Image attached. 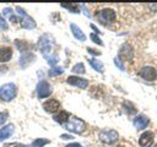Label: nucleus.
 <instances>
[{
  "mask_svg": "<svg viewBox=\"0 0 157 147\" xmlns=\"http://www.w3.org/2000/svg\"><path fill=\"white\" fill-rule=\"evenodd\" d=\"M17 94V87L15 83H5L0 87V98L4 102L12 100Z\"/></svg>",
  "mask_w": 157,
  "mask_h": 147,
  "instance_id": "nucleus-1",
  "label": "nucleus"
},
{
  "mask_svg": "<svg viewBox=\"0 0 157 147\" xmlns=\"http://www.w3.org/2000/svg\"><path fill=\"white\" fill-rule=\"evenodd\" d=\"M52 47H53L52 37L49 34H43L38 40V48L40 49V51L45 59H48L49 56L53 55L52 54Z\"/></svg>",
  "mask_w": 157,
  "mask_h": 147,
  "instance_id": "nucleus-2",
  "label": "nucleus"
},
{
  "mask_svg": "<svg viewBox=\"0 0 157 147\" xmlns=\"http://www.w3.org/2000/svg\"><path fill=\"white\" fill-rule=\"evenodd\" d=\"M64 127L71 132H75V134H81L85 131L86 129V124L83 120L76 118V116H70V119L67 120V123L64 125Z\"/></svg>",
  "mask_w": 157,
  "mask_h": 147,
  "instance_id": "nucleus-3",
  "label": "nucleus"
},
{
  "mask_svg": "<svg viewBox=\"0 0 157 147\" xmlns=\"http://www.w3.org/2000/svg\"><path fill=\"white\" fill-rule=\"evenodd\" d=\"M97 20L103 24H110L115 21V12L113 9H102L96 12Z\"/></svg>",
  "mask_w": 157,
  "mask_h": 147,
  "instance_id": "nucleus-4",
  "label": "nucleus"
},
{
  "mask_svg": "<svg viewBox=\"0 0 157 147\" xmlns=\"http://www.w3.org/2000/svg\"><path fill=\"white\" fill-rule=\"evenodd\" d=\"M16 11H17V13L20 15V23H21V26H22L23 28L32 29V28H34V27H36V22L33 21V18H32V17H29L22 7L17 6V7H16Z\"/></svg>",
  "mask_w": 157,
  "mask_h": 147,
  "instance_id": "nucleus-5",
  "label": "nucleus"
},
{
  "mask_svg": "<svg viewBox=\"0 0 157 147\" xmlns=\"http://www.w3.org/2000/svg\"><path fill=\"white\" fill-rule=\"evenodd\" d=\"M98 137H99V140L102 142L108 143V145H112V143H114V142L118 141L119 135H118V132L115 130H103V131L99 132Z\"/></svg>",
  "mask_w": 157,
  "mask_h": 147,
  "instance_id": "nucleus-6",
  "label": "nucleus"
},
{
  "mask_svg": "<svg viewBox=\"0 0 157 147\" xmlns=\"http://www.w3.org/2000/svg\"><path fill=\"white\" fill-rule=\"evenodd\" d=\"M37 96L38 98H47L52 94V86L47 82V81H39L38 85H37Z\"/></svg>",
  "mask_w": 157,
  "mask_h": 147,
  "instance_id": "nucleus-7",
  "label": "nucleus"
},
{
  "mask_svg": "<svg viewBox=\"0 0 157 147\" xmlns=\"http://www.w3.org/2000/svg\"><path fill=\"white\" fill-rule=\"evenodd\" d=\"M139 76L146 81H153L157 77V71L152 66H145L139 71Z\"/></svg>",
  "mask_w": 157,
  "mask_h": 147,
  "instance_id": "nucleus-8",
  "label": "nucleus"
},
{
  "mask_svg": "<svg viewBox=\"0 0 157 147\" xmlns=\"http://www.w3.org/2000/svg\"><path fill=\"white\" fill-rule=\"evenodd\" d=\"M153 140H155L153 132L152 131H145L139 138V145L141 147H151L153 145Z\"/></svg>",
  "mask_w": 157,
  "mask_h": 147,
  "instance_id": "nucleus-9",
  "label": "nucleus"
},
{
  "mask_svg": "<svg viewBox=\"0 0 157 147\" xmlns=\"http://www.w3.org/2000/svg\"><path fill=\"white\" fill-rule=\"evenodd\" d=\"M134 56V49L131 48L130 44L128 43H124L121 47H120V50H119V59L123 58V60H131Z\"/></svg>",
  "mask_w": 157,
  "mask_h": 147,
  "instance_id": "nucleus-10",
  "label": "nucleus"
},
{
  "mask_svg": "<svg viewBox=\"0 0 157 147\" xmlns=\"http://www.w3.org/2000/svg\"><path fill=\"white\" fill-rule=\"evenodd\" d=\"M66 82L71 86H76L78 88H86L88 86V81L86 78H82V77H77V76H69L66 78Z\"/></svg>",
  "mask_w": 157,
  "mask_h": 147,
  "instance_id": "nucleus-11",
  "label": "nucleus"
},
{
  "mask_svg": "<svg viewBox=\"0 0 157 147\" xmlns=\"http://www.w3.org/2000/svg\"><path fill=\"white\" fill-rule=\"evenodd\" d=\"M43 108L47 113H55L60 108V103L56 99H48L43 103Z\"/></svg>",
  "mask_w": 157,
  "mask_h": 147,
  "instance_id": "nucleus-12",
  "label": "nucleus"
},
{
  "mask_svg": "<svg viewBox=\"0 0 157 147\" xmlns=\"http://www.w3.org/2000/svg\"><path fill=\"white\" fill-rule=\"evenodd\" d=\"M132 124H134V126H135L137 130H142V129L147 127V125L150 124V119H148L146 115H137V116L132 120Z\"/></svg>",
  "mask_w": 157,
  "mask_h": 147,
  "instance_id": "nucleus-13",
  "label": "nucleus"
},
{
  "mask_svg": "<svg viewBox=\"0 0 157 147\" xmlns=\"http://www.w3.org/2000/svg\"><path fill=\"white\" fill-rule=\"evenodd\" d=\"M34 59H36V55H34L33 53H29V51L23 53V54L21 55L20 60H18L20 66H21L22 69H25V67H27L31 62H33V61H34Z\"/></svg>",
  "mask_w": 157,
  "mask_h": 147,
  "instance_id": "nucleus-14",
  "label": "nucleus"
},
{
  "mask_svg": "<svg viewBox=\"0 0 157 147\" xmlns=\"http://www.w3.org/2000/svg\"><path fill=\"white\" fill-rule=\"evenodd\" d=\"M13 130H15V126H13L12 124H9V125L1 127V129H0V141H4V140H6L7 137H10V136L12 135Z\"/></svg>",
  "mask_w": 157,
  "mask_h": 147,
  "instance_id": "nucleus-15",
  "label": "nucleus"
},
{
  "mask_svg": "<svg viewBox=\"0 0 157 147\" xmlns=\"http://www.w3.org/2000/svg\"><path fill=\"white\" fill-rule=\"evenodd\" d=\"M70 28H71V32H72V34H74V37H75L76 39L81 40V42L86 40V36H85V33L81 31V28H80L77 24L71 23V24H70Z\"/></svg>",
  "mask_w": 157,
  "mask_h": 147,
  "instance_id": "nucleus-16",
  "label": "nucleus"
},
{
  "mask_svg": "<svg viewBox=\"0 0 157 147\" xmlns=\"http://www.w3.org/2000/svg\"><path fill=\"white\" fill-rule=\"evenodd\" d=\"M11 55H12V50L10 47H1L0 48V62L9 61Z\"/></svg>",
  "mask_w": 157,
  "mask_h": 147,
  "instance_id": "nucleus-17",
  "label": "nucleus"
},
{
  "mask_svg": "<svg viewBox=\"0 0 157 147\" xmlns=\"http://www.w3.org/2000/svg\"><path fill=\"white\" fill-rule=\"evenodd\" d=\"M56 123H59V124H61V125H65L66 123H67V120L70 119V114L67 113V111H59L56 115H54V118H53Z\"/></svg>",
  "mask_w": 157,
  "mask_h": 147,
  "instance_id": "nucleus-18",
  "label": "nucleus"
},
{
  "mask_svg": "<svg viewBox=\"0 0 157 147\" xmlns=\"http://www.w3.org/2000/svg\"><path fill=\"white\" fill-rule=\"evenodd\" d=\"M123 109L128 115H134L137 113V109L135 108V105L131 102H124L123 103Z\"/></svg>",
  "mask_w": 157,
  "mask_h": 147,
  "instance_id": "nucleus-19",
  "label": "nucleus"
},
{
  "mask_svg": "<svg viewBox=\"0 0 157 147\" xmlns=\"http://www.w3.org/2000/svg\"><path fill=\"white\" fill-rule=\"evenodd\" d=\"M88 62H90V65L96 70V71H98V72H103V70H104V67H103V64L98 60V59H94V58H91V59H88Z\"/></svg>",
  "mask_w": 157,
  "mask_h": 147,
  "instance_id": "nucleus-20",
  "label": "nucleus"
},
{
  "mask_svg": "<svg viewBox=\"0 0 157 147\" xmlns=\"http://www.w3.org/2000/svg\"><path fill=\"white\" fill-rule=\"evenodd\" d=\"M61 7L69 9V11L75 12V13H78L80 12V9H78V6L76 4H61Z\"/></svg>",
  "mask_w": 157,
  "mask_h": 147,
  "instance_id": "nucleus-21",
  "label": "nucleus"
},
{
  "mask_svg": "<svg viewBox=\"0 0 157 147\" xmlns=\"http://www.w3.org/2000/svg\"><path fill=\"white\" fill-rule=\"evenodd\" d=\"M49 143V140H45V138H37L32 142V147H43L44 145Z\"/></svg>",
  "mask_w": 157,
  "mask_h": 147,
  "instance_id": "nucleus-22",
  "label": "nucleus"
},
{
  "mask_svg": "<svg viewBox=\"0 0 157 147\" xmlns=\"http://www.w3.org/2000/svg\"><path fill=\"white\" fill-rule=\"evenodd\" d=\"M15 45H16V47L18 48V50H21V51H23V50H26V49L28 48V43H27V42L18 40V39L15 40Z\"/></svg>",
  "mask_w": 157,
  "mask_h": 147,
  "instance_id": "nucleus-23",
  "label": "nucleus"
},
{
  "mask_svg": "<svg viewBox=\"0 0 157 147\" xmlns=\"http://www.w3.org/2000/svg\"><path fill=\"white\" fill-rule=\"evenodd\" d=\"M71 70H72V72H75V74H85V65H83L82 62H78V64H76Z\"/></svg>",
  "mask_w": 157,
  "mask_h": 147,
  "instance_id": "nucleus-24",
  "label": "nucleus"
},
{
  "mask_svg": "<svg viewBox=\"0 0 157 147\" xmlns=\"http://www.w3.org/2000/svg\"><path fill=\"white\" fill-rule=\"evenodd\" d=\"M63 72H64V69H61V67H53V69L49 70L48 75L49 76H58V75H61Z\"/></svg>",
  "mask_w": 157,
  "mask_h": 147,
  "instance_id": "nucleus-25",
  "label": "nucleus"
},
{
  "mask_svg": "<svg viewBox=\"0 0 157 147\" xmlns=\"http://www.w3.org/2000/svg\"><path fill=\"white\" fill-rule=\"evenodd\" d=\"M91 39H92V42H94L96 44H98V45H103V42L99 39V37L96 34V33H91Z\"/></svg>",
  "mask_w": 157,
  "mask_h": 147,
  "instance_id": "nucleus-26",
  "label": "nucleus"
},
{
  "mask_svg": "<svg viewBox=\"0 0 157 147\" xmlns=\"http://www.w3.org/2000/svg\"><path fill=\"white\" fill-rule=\"evenodd\" d=\"M7 116H9L7 111H0V125H2L7 120Z\"/></svg>",
  "mask_w": 157,
  "mask_h": 147,
  "instance_id": "nucleus-27",
  "label": "nucleus"
},
{
  "mask_svg": "<svg viewBox=\"0 0 157 147\" xmlns=\"http://www.w3.org/2000/svg\"><path fill=\"white\" fill-rule=\"evenodd\" d=\"M4 147H32V146H27V145H23V143L12 142V143H6Z\"/></svg>",
  "mask_w": 157,
  "mask_h": 147,
  "instance_id": "nucleus-28",
  "label": "nucleus"
},
{
  "mask_svg": "<svg viewBox=\"0 0 157 147\" xmlns=\"http://www.w3.org/2000/svg\"><path fill=\"white\" fill-rule=\"evenodd\" d=\"M0 28L1 29H4V31H6L7 28H9V24H7V22L4 20V17L0 15Z\"/></svg>",
  "mask_w": 157,
  "mask_h": 147,
  "instance_id": "nucleus-29",
  "label": "nucleus"
},
{
  "mask_svg": "<svg viewBox=\"0 0 157 147\" xmlns=\"http://www.w3.org/2000/svg\"><path fill=\"white\" fill-rule=\"evenodd\" d=\"M2 13H4L6 17H10V18H12V17H13V15H12V10H11L10 7H5V9H4V11H2Z\"/></svg>",
  "mask_w": 157,
  "mask_h": 147,
  "instance_id": "nucleus-30",
  "label": "nucleus"
},
{
  "mask_svg": "<svg viewBox=\"0 0 157 147\" xmlns=\"http://www.w3.org/2000/svg\"><path fill=\"white\" fill-rule=\"evenodd\" d=\"M114 64L118 66V69H119V70L124 71V65L121 64V61H120V59H119V58H114Z\"/></svg>",
  "mask_w": 157,
  "mask_h": 147,
  "instance_id": "nucleus-31",
  "label": "nucleus"
},
{
  "mask_svg": "<svg viewBox=\"0 0 157 147\" xmlns=\"http://www.w3.org/2000/svg\"><path fill=\"white\" fill-rule=\"evenodd\" d=\"M87 51L93 54V55H101V51H97V50H93L92 48H87Z\"/></svg>",
  "mask_w": 157,
  "mask_h": 147,
  "instance_id": "nucleus-32",
  "label": "nucleus"
},
{
  "mask_svg": "<svg viewBox=\"0 0 157 147\" xmlns=\"http://www.w3.org/2000/svg\"><path fill=\"white\" fill-rule=\"evenodd\" d=\"M60 137H61L63 140H71V138H74L71 135H67V134H63Z\"/></svg>",
  "mask_w": 157,
  "mask_h": 147,
  "instance_id": "nucleus-33",
  "label": "nucleus"
},
{
  "mask_svg": "<svg viewBox=\"0 0 157 147\" xmlns=\"http://www.w3.org/2000/svg\"><path fill=\"white\" fill-rule=\"evenodd\" d=\"M65 147H82L80 143H77V142H72V143H69V145H66Z\"/></svg>",
  "mask_w": 157,
  "mask_h": 147,
  "instance_id": "nucleus-34",
  "label": "nucleus"
},
{
  "mask_svg": "<svg viewBox=\"0 0 157 147\" xmlns=\"http://www.w3.org/2000/svg\"><path fill=\"white\" fill-rule=\"evenodd\" d=\"M91 28H92V29H94V32H97V33H99V31H98V28H97V27H96V26H94L93 23H91Z\"/></svg>",
  "mask_w": 157,
  "mask_h": 147,
  "instance_id": "nucleus-35",
  "label": "nucleus"
},
{
  "mask_svg": "<svg viewBox=\"0 0 157 147\" xmlns=\"http://www.w3.org/2000/svg\"><path fill=\"white\" fill-rule=\"evenodd\" d=\"M153 147H157V143H156V145H155V146H153Z\"/></svg>",
  "mask_w": 157,
  "mask_h": 147,
  "instance_id": "nucleus-36",
  "label": "nucleus"
}]
</instances>
